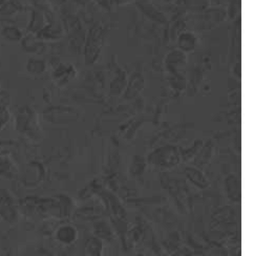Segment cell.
<instances>
[{"instance_id": "6da1fadb", "label": "cell", "mask_w": 254, "mask_h": 256, "mask_svg": "<svg viewBox=\"0 0 254 256\" xmlns=\"http://www.w3.org/2000/svg\"><path fill=\"white\" fill-rule=\"evenodd\" d=\"M105 39L104 30L99 24H94L88 34L84 46V61L88 66L97 62L103 48Z\"/></svg>"}, {"instance_id": "7a4b0ae2", "label": "cell", "mask_w": 254, "mask_h": 256, "mask_svg": "<svg viewBox=\"0 0 254 256\" xmlns=\"http://www.w3.org/2000/svg\"><path fill=\"white\" fill-rule=\"evenodd\" d=\"M180 158L181 154L176 147L164 146L152 152L148 156V161L156 167L172 168L180 163Z\"/></svg>"}, {"instance_id": "3957f363", "label": "cell", "mask_w": 254, "mask_h": 256, "mask_svg": "<svg viewBox=\"0 0 254 256\" xmlns=\"http://www.w3.org/2000/svg\"><path fill=\"white\" fill-rule=\"evenodd\" d=\"M187 56L180 50H172L167 54L165 66L172 76H181L183 68L186 66Z\"/></svg>"}, {"instance_id": "277c9868", "label": "cell", "mask_w": 254, "mask_h": 256, "mask_svg": "<svg viewBox=\"0 0 254 256\" xmlns=\"http://www.w3.org/2000/svg\"><path fill=\"white\" fill-rule=\"evenodd\" d=\"M46 118L55 124H68L75 122L79 118V114L75 110L70 108H55L46 114Z\"/></svg>"}, {"instance_id": "5b68a950", "label": "cell", "mask_w": 254, "mask_h": 256, "mask_svg": "<svg viewBox=\"0 0 254 256\" xmlns=\"http://www.w3.org/2000/svg\"><path fill=\"white\" fill-rule=\"evenodd\" d=\"M198 46V38L194 32L184 30L178 35L176 39L178 50L185 52V54H189V52H194Z\"/></svg>"}, {"instance_id": "8992f818", "label": "cell", "mask_w": 254, "mask_h": 256, "mask_svg": "<svg viewBox=\"0 0 254 256\" xmlns=\"http://www.w3.org/2000/svg\"><path fill=\"white\" fill-rule=\"evenodd\" d=\"M77 70L76 68L72 66V64H66L62 63L59 64L55 72H52V78H54L55 82L59 85H66L68 84L72 79L76 77Z\"/></svg>"}, {"instance_id": "52a82bcc", "label": "cell", "mask_w": 254, "mask_h": 256, "mask_svg": "<svg viewBox=\"0 0 254 256\" xmlns=\"http://www.w3.org/2000/svg\"><path fill=\"white\" fill-rule=\"evenodd\" d=\"M136 4L138 8H139L148 18H150L152 20L156 21V22L165 24L167 21L165 14H163L161 10H158L150 2H148V0H138Z\"/></svg>"}, {"instance_id": "ba28073f", "label": "cell", "mask_w": 254, "mask_h": 256, "mask_svg": "<svg viewBox=\"0 0 254 256\" xmlns=\"http://www.w3.org/2000/svg\"><path fill=\"white\" fill-rule=\"evenodd\" d=\"M226 18L225 10L220 8L208 10L202 15V26L204 28H211L218 24L223 22Z\"/></svg>"}, {"instance_id": "9c48e42d", "label": "cell", "mask_w": 254, "mask_h": 256, "mask_svg": "<svg viewBox=\"0 0 254 256\" xmlns=\"http://www.w3.org/2000/svg\"><path fill=\"white\" fill-rule=\"evenodd\" d=\"M103 242L98 236H90L84 244L82 256H102Z\"/></svg>"}, {"instance_id": "30bf717a", "label": "cell", "mask_w": 254, "mask_h": 256, "mask_svg": "<svg viewBox=\"0 0 254 256\" xmlns=\"http://www.w3.org/2000/svg\"><path fill=\"white\" fill-rule=\"evenodd\" d=\"M56 236L59 242L62 244H72L76 240L77 238V230L75 227H72L70 225H64L58 229Z\"/></svg>"}, {"instance_id": "8fae6325", "label": "cell", "mask_w": 254, "mask_h": 256, "mask_svg": "<svg viewBox=\"0 0 254 256\" xmlns=\"http://www.w3.org/2000/svg\"><path fill=\"white\" fill-rule=\"evenodd\" d=\"M143 86H144V80L141 76V74H134L128 83V88L126 90L125 97L128 99L134 98L142 90Z\"/></svg>"}, {"instance_id": "7c38bea8", "label": "cell", "mask_w": 254, "mask_h": 256, "mask_svg": "<svg viewBox=\"0 0 254 256\" xmlns=\"http://www.w3.org/2000/svg\"><path fill=\"white\" fill-rule=\"evenodd\" d=\"M2 36L4 40L8 42H21L24 36L22 30L15 26H6L2 30Z\"/></svg>"}, {"instance_id": "4fadbf2b", "label": "cell", "mask_w": 254, "mask_h": 256, "mask_svg": "<svg viewBox=\"0 0 254 256\" xmlns=\"http://www.w3.org/2000/svg\"><path fill=\"white\" fill-rule=\"evenodd\" d=\"M26 70L33 76H41L46 70V64L42 59L30 58L26 63Z\"/></svg>"}, {"instance_id": "5bb4252c", "label": "cell", "mask_w": 254, "mask_h": 256, "mask_svg": "<svg viewBox=\"0 0 254 256\" xmlns=\"http://www.w3.org/2000/svg\"><path fill=\"white\" fill-rule=\"evenodd\" d=\"M21 42H22V46L24 50L30 52H40L42 46H44V41L32 35L24 37Z\"/></svg>"}, {"instance_id": "9a60e30c", "label": "cell", "mask_w": 254, "mask_h": 256, "mask_svg": "<svg viewBox=\"0 0 254 256\" xmlns=\"http://www.w3.org/2000/svg\"><path fill=\"white\" fill-rule=\"evenodd\" d=\"M186 176H188V178L192 180L194 184H196L198 187L200 188H206L208 186L207 180L205 178V176H203V174L200 172V170L196 169V168H187L185 170Z\"/></svg>"}, {"instance_id": "2e32d148", "label": "cell", "mask_w": 254, "mask_h": 256, "mask_svg": "<svg viewBox=\"0 0 254 256\" xmlns=\"http://www.w3.org/2000/svg\"><path fill=\"white\" fill-rule=\"evenodd\" d=\"M126 85V74L125 72L119 70L114 80L112 82L110 92L114 94H120Z\"/></svg>"}, {"instance_id": "e0dca14e", "label": "cell", "mask_w": 254, "mask_h": 256, "mask_svg": "<svg viewBox=\"0 0 254 256\" xmlns=\"http://www.w3.org/2000/svg\"><path fill=\"white\" fill-rule=\"evenodd\" d=\"M8 119H10V114L6 108L0 106V130H2L4 127V125L8 122Z\"/></svg>"}, {"instance_id": "ac0fdd59", "label": "cell", "mask_w": 254, "mask_h": 256, "mask_svg": "<svg viewBox=\"0 0 254 256\" xmlns=\"http://www.w3.org/2000/svg\"><path fill=\"white\" fill-rule=\"evenodd\" d=\"M132 2H138V0H110V8L112 6H120L123 4H127Z\"/></svg>"}, {"instance_id": "d6986e66", "label": "cell", "mask_w": 254, "mask_h": 256, "mask_svg": "<svg viewBox=\"0 0 254 256\" xmlns=\"http://www.w3.org/2000/svg\"><path fill=\"white\" fill-rule=\"evenodd\" d=\"M96 2L104 8H110V0H96Z\"/></svg>"}, {"instance_id": "ffe728a7", "label": "cell", "mask_w": 254, "mask_h": 256, "mask_svg": "<svg viewBox=\"0 0 254 256\" xmlns=\"http://www.w3.org/2000/svg\"><path fill=\"white\" fill-rule=\"evenodd\" d=\"M4 0H0V4H4Z\"/></svg>"}, {"instance_id": "44dd1931", "label": "cell", "mask_w": 254, "mask_h": 256, "mask_svg": "<svg viewBox=\"0 0 254 256\" xmlns=\"http://www.w3.org/2000/svg\"><path fill=\"white\" fill-rule=\"evenodd\" d=\"M214 2H220V0H214Z\"/></svg>"}, {"instance_id": "7402d4cb", "label": "cell", "mask_w": 254, "mask_h": 256, "mask_svg": "<svg viewBox=\"0 0 254 256\" xmlns=\"http://www.w3.org/2000/svg\"><path fill=\"white\" fill-rule=\"evenodd\" d=\"M136 256H143V255H136Z\"/></svg>"}, {"instance_id": "603a6c76", "label": "cell", "mask_w": 254, "mask_h": 256, "mask_svg": "<svg viewBox=\"0 0 254 256\" xmlns=\"http://www.w3.org/2000/svg\"><path fill=\"white\" fill-rule=\"evenodd\" d=\"M167 2H170V0H167Z\"/></svg>"}]
</instances>
